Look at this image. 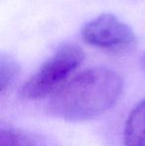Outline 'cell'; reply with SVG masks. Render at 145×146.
<instances>
[{
	"mask_svg": "<svg viewBox=\"0 0 145 146\" xmlns=\"http://www.w3.org/2000/svg\"><path fill=\"white\" fill-rule=\"evenodd\" d=\"M141 64H142V68H143V71L145 72V53L142 55L141 58Z\"/></svg>",
	"mask_w": 145,
	"mask_h": 146,
	"instance_id": "cell-7",
	"label": "cell"
},
{
	"mask_svg": "<svg viewBox=\"0 0 145 146\" xmlns=\"http://www.w3.org/2000/svg\"><path fill=\"white\" fill-rule=\"evenodd\" d=\"M123 90V81L107 68H91L79 73L52 94L48 110L68 121L93 119L114 106Z\"/></svg>",
	"mask_w": 145,
	"mask_h": 146,
	"instance_id": "cell-1",
	"label": "cell"
},
{
	"mask_svg": "<svg viewBox=\"0 0 145 146\" xmlns=\"http://www.w3.org/2000/svg\"><path fill=\"white\" fill-rule=\"evenodd\" d=\"M124 146H145V98L133 110L123 129Z\"/></svg>",
	"mask_w": 145,
	"mask_h": 146,
	"instance_id": "cell-4",
	"label": "cell"
},
{
	"mask_svg": "<svg viewBox=\"0 0 145 146\" xmlns=\"http://www.w3.org/2000/svg\"><path fill=\"white\" fill-rule=\"evenodd\" d=\"M19 65L12 57L1 55L0 58V90L4 94L19 74Z\"/></svg>",
	"mask_w": 145,
	"mask_h": 146,
	"instance_id": "cell-5",
	"label": "cell"
},
{
	"mask_svg": "<svg viewBox=\"0 0 145 146\" xmlns=\"http://www.w3.org/2000/svg\"><path fill=\"white\" fill-rule=\"evenodd\" d=\"M81 37L89 45L109 52H122L135 42L131 28L116 16L103 13L87 23Z\"/></svg>",
	"mask_w": 145,
	"mask_h": 146,
	"instance_id": "cell-3",
	"label": "cell"
},
{
	"mask_svg": "<svg viewBox=\"0 0 145 146\" xmlns=\"http://www.w3.org/2000/svg\"><path fill=\"white\" fill-rule=\"evenodd\" d=\"M83 59L85 54L79 47L72 44L61 46L24 84L20 96L25 100H39L53 94L67 83Z\"/></svg>",
	"mask_w": 145,
	"mask_h": 146,
	"instance_id": "cell-2",
	"label": "cell"
},
{
	"mask_svg": "<svg viewBox=\"0 0 145 146\" xmlns=\"http://www.w3.org/2000/svg\"><path fill=\"white\" fill-rule=\"evenodd\" d=\"M0 146H34L31 138L12 128H2L0 132Z\"/></svg>",
	"mask_w": 145,
	"mask_h": 146,
	"instance_id": "cell-6",
	"label": "cell"
}]
</instances>
